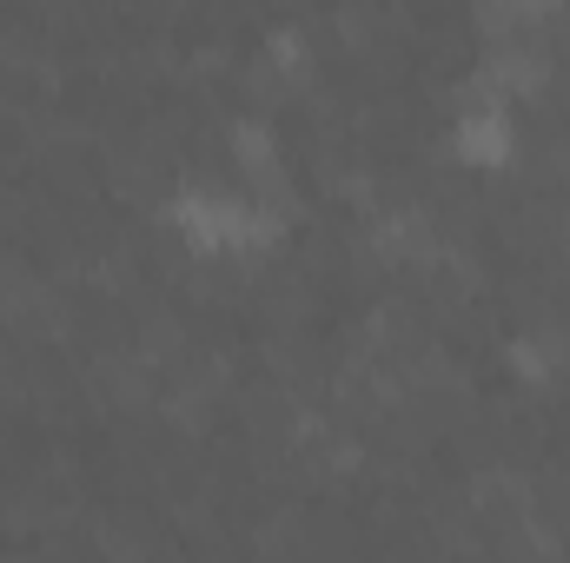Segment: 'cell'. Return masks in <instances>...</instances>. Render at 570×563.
I'll return each mask as SVG.
<instances>
[{
	"instance_id": "obj_1",
	"label": "cell",
	"mask_w": 570,
	"mask_h": 563,
	"mask_svg": "<svg viewBox=\"0 0 570 563\" xmlns=\"http://www.w3.org/2000/svg\"><path fill=\"white\" fill-rule=\"evenodd\" d=\"M451 146H458V159H471V166H498V159L511 152V120H504V107H498V100L464 107Z\"/></svg>"
},
{
	"instance_id": "obj_2",
	"label": "cell",
	"mask_w": 570,
	"mask_h": 563,
	"mask_svg": "<svg viewBox=\"0 0 570 563\" xmlns=\"http://www.w3.org/2000/svg\"><path fill=\"white\" fill-rule=\"evenodd\" d=\"M233 152H239V166H246V172L273 179V159H279V152H273V134H266L259 120H239V127H233Z\"/></svg>"
}]
</instances>
